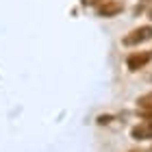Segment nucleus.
Listing matches in <instances>:
<instances>
[{"mask_svg":"<svg viewBox=\"0 0 152 152\" xmlns=\"http://www.w3.org/2000/svg\"><path fill=\"white\" fill-rule=\"evenodd\" d=\"M102 2H107V0H83V4H96V7H100Z\"/></svg>","mask_w":152,"mask_h":152,"instance_id":"nucleus-6","label":"nucleus"},{"mask_svg":"<svg viewBox=\"0 0 152 152\" xmlns=\"http://www.w3.org/2000/svg\"><path fill=\"white\" fill-rule=\"evenodd\" d=\"M152 59V50H141V52H133L126 57V65L130 72H139L143 65H148V61Z\"/></svg>","mask_w":152,"mask_h":152,"instance_id":"nucleus-2","label":"nucleus"},{"mask_svg":"<svg viewBox=\"0 0 152 152\" xmlns=\"http://www.w3.org/2000/svg\"><path fill=\"white\" fill-rule=\"evenodd\" d=\"M98 122H100V124H109V122H111V117H109V115H107V117H104V115H102V117H100V120H98Z\"/></svg>","mask_w":152,"mask_h":152,"instance_id":"nucleus-7","label":"nucleus"},{"mask_svg":"<svg viewBox=\"0 0 152 152\" xmlns=\"http://www.w3.org/2000/svg\"><path fill=\"white\" fill-rule=\"evenodd\" d=\"M152 39V26H139V28H135V31H130L128 35H124L122 37V44L124 46H139L143 44V41H148Z\"/></svg>","mask_w":152,"mask_h":152,"instance_id":"nucleus-1","label":"nucleus"},{"mask_svg":"<svg viewBox=\"0 0 152 152\" xmlns=\"http://www.w3.org/2000/svg\"><path fill=\"white\" fill-rule=\"evenodd\" d=\"M122 11H124V4L115 2V0H107V2H102L100 7H96V13H98L100 18H113Z\"/></svg>","mask_w":152,"mask_h":152,"instance_id":"nucleus-3","label":"nucleus"},{"mask_svg":"<svg viewBox=\"0 0 152 152\" xmlns=\"http://www.w3.org/2000/svg\"><path fill=\"white\" fill-rule=\"evenodd\" d=\"M139 115L146 117V120H152V107H143V109H139Z\"/></svg>","mask_w":152,"mask_h":152,"instance_id":"nucleus-5","label":"nucleus"},{"mask_svg":"<svg viewBox=\"0 0 152 152\" xmlns=\"http://www.w3.org/2000/svg\"><path fill=\"white\" fill-rule=\"evenodd\" d=\"M148 15H150V20H152V7H150V9H148Z\"/></svg>","mask_w":152,"mask_h":152,"instance_id":"nucleus-8","label":"nucleus"},{"mask_svg":"<svg viewBox=\"0 0 152 152\" xmlns=\"http://www.w3.org/2000/svg\"><path fill=\"white\" fill-rule=\"evenodd\" d=\"M133 139H152V120H146L130 130Z\"/></svg>","mask_w":152,"mask_h":152,"instance_id":"nucleus-4","label":"nucleus"},{"mask_svg":"<svg viewBox=\"0 0 152 152\" xmlns=\"http://www.w3.org/2000/svg\"><path fill=\"white\" fill-rule=\"evenodd\" d=\"M130 152H148V150H130Z\"/></svg>","mask_w":152,"mask_h":152,"instance_id":"nucleus-9","label":"nucleus"}]
</instances>
